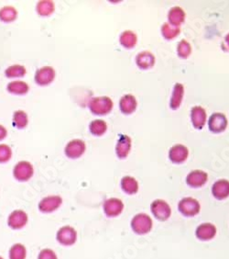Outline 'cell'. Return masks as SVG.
Returning a JSON list of instances; mask_svg holds the SVG:
<instances>
[{
	"label": "cell",
	"mask_w": 229,
	"mask_h": 259,
	"mask_svg": "<svg viewBox=\"0 0 229 259\" xmlns=\"http://www.w3.org/2000/svg\"><path fill=\"white\" fill-rule=\"evenodd\" d=\"M89 109L95 115H106L113 108V101L108 97H96L88 104Z\"/></svg>",
	"instance_id": "6da1fadb"
},
{
	"label": "cell",
	"mask_w": 229,
	"mask_h": 259,
	"mask_svg": "<svg viewBox=\"0 0 229 259\" xmlns=\"http://www.w3.org/2000/svg\"><path fill=\"white\" fill-rule=\"evenodd\" d=\"M153 222L151 216L146 213H138L131 220V228L137 234H146L151 232Z\"/></svg>",
	"instance_id": "7a4b0ae2"
},
{
	"label": "cell",
	"mask_w": 229,
	"mask_h": 259,
	"mask_svg": "<svg viewBox=\"0 0 229 259\" xmlns=\"http://www.w3.org/2000/svg\"><path fill=\"white\" fill-rule=\"evenodd\" d=\"M63 204V198L59 195H49L43 198L38 204V209L44 214L56 211Z\"/></svg>",
	"instance_id": "3957f363"
},
{
	"label": "cell",
	"mask_w": 229,
	"mask_h": 259,
	"mask_svg": "<svg viewBox=\"0 0 229 259\" xmlns=\"http://www.w3.org/2000/svg\"><path fill=\"white\" fill-rule=\"evenodd\" d=\"M78 238L76 230L71 225L62 226L56 233V240L60 245L64 246L73 245Z\"/></svg>",
	"instance_id": "277c9868"
},
{
	"label": "cell",
	"mask_w": 229,
	"mask_h": 259,
	"mask_svg": "<svg viewBox=\"0 0 229 259\" xmlns=\"http://www.w3.org/2000/svg\"><path fill=\"white\" fill-rule=\"evenodd\" d=\"M34 167L29 161H20L13 168V177L20 182H27L32 179Z\"/></svg>",
	"instance_id": "5b68a950"
},
{
	"label": "cell",
	"mask_w": 229,
	"mask_h": 259,
	"mask_svg": "<svg viewBox=\"0 0 229 259\" xmlns=\"http://www.w3.org/2000/svg\"><path fill=\"white\" fill-rule=\"evenodd\" d=\"M7 223L12 230H22L29 223V215L23 209H15L7 217Z\"/></svg>",
	"instance_id": "8992f818"
},
{
	"label": "cell",
	"mask_w": 229,
	"mask_h": 259,
	"mask_svg": "<svg viewBox=\"0 0 229 259\" xmlns=\"http://www.w3.org/2000/svg\"><path fill=\"white\" fill-rule=\"evenodd\" d=\"M178 209L183 215L193 217L200 212V203L193 198L187 197L180 201Z\"/></svg>",
	"instance_id": "52a82bcc"
},
{
	"label": "cell",
	"mask_w": 229,
	"mask_h": 259,
	"mask_svg": "<svg viewBox=\"0 0 229 259\" xmlns=\"http://www.w3.org/2000/svg\"><path fill=\"white\" fill-rule=\"evenodd\" d=\"M56 77V72L51 66H43L37 70L34 76V81L41 86H48L51 84Z\"/></svg>",
	"instance_id": "ba28073f"
},
{
	"label": "cell",
	"mask_w": 229,
	"mask_h": 259,
	"mask_svg": "<svg viewBox=\"0 0 229 259\" xmlns=\"http://www.w3.org/2000/svg\"><path fill=\"white\" fill-rule=\"evenodd\" d=\"M86 150V143L83 140L74 139L66 144L65 154L68 158L77 159L85 154Z\"/></svg>",
	"instance_id": "9c48e42d"
},
{
	"label": "cell",
	"mask_w": 229,
	"mask_h": 259,
	"mask_svg": "<svg viewBox=\"0 0 229 259\" xmlns=\"http://www.w3.org/2000/svg\"><path fill=\"white\" fill-rule=\"evenodd\" d=\"M151 209L152 214L160 221L168 220L172 214L170 205L163 200H156L151 203Z\"/></svg>",
	"instance_id": "30bf717a"
},
{
	"label": "cell",
	"mask_w": 229,
	"mask_h": 259,
	"mask_svg": "<svg viewBox=\"0 0 229 259\" xmlns=\"http://www.w3.org/2000/svg\"><path fill=\"white\" fill-rule=\"evenodd\" d=\"M103 209L108 217H116L121 214L124 209V203L121 200L116 198L108 199L103 204Z\"/></svg>",
	"instance_id": "8fae6325"
},
{
	"label": "cell",
	"mask_w": 229,
	"mask_h": 259,
	"mask_svg": "<svg viewBox=\"0 0 229 259\" xmlns=\"http://www.w3.org/2000/svg\"><path fill=\"white\" fill-rule=\"evenodd\" d=\"M208 126H209V130L212 132H215V133L222 132L228 127V119L223 113L216 112L210 117L209 122H208Z\"/></svg>",
	"instance_id": "7c38bea8"
},
{
	"label": "cell",
	"mask_w": 229,
	"mask_h": 259,
	"mask_svg": "<svg viewBox=\"0 0 229 259\" xmlns=\"http://www.w3.org/2000/svg\"><path fill=\"white\" fill-rule=\"evenodd\" d=\"M188 155H189V151L186 146L183 144H176L172 146L169 152V157L174 164L183 163L186 160Z\"/></svg>",
	"instance_id": "4fadbf2b"
},
{
	"label": "cell",
	"mask_w": 229,
	"mask_h": 259,
	"mask_svg": "<svg viewBox=\"0 0 229 259\" xmlns=\"http://www.w3.org/2000/svg\"><path fill=\"white\" fill-rule=\"evenodd\" d=\"M216 234V227L210 223L200 224L195 231V235L202 241H208L215 237Z\"/></svg>",
	"instance_id": "5bb4252c"
},
{
	"label": "cell",
	"mask_w": 229,
	"mask_h": 259,
	"mask_svg": "<svg viewBox=\"0 0 229 259\" xmlns=\"http://www.w3.org/2000/svg\"><path fill=\"white\" fill-rule=\"evenodd\" d=\"M208 180L207 174L202 170H193L188 174L186 183L192 187H203Z\"/></svg>",
	"instance_id": "9a60e30c"
},
{
	"label": "cell",
	"mask_w": 229,
	"mask_h": 259,
	"mask_svg": "<svg viewBox=\"0 0 229 259\" xmlns=\"http://www.w3.org/2000/svg\"><path fill=\"white\" fill-rule=\"evenodd\" d=\"M131 145H132V143H131L130 137L126 134L120 135L115 145L116 155L119 158H126L131 150Z\"/></svg>",
	"instance_id": "2e32d148"
},
{
	"label": "cell",
	"mask_w": 229,
	"mask_h": 259,
	"mask_svg": "<svg viewBox=\"0 0 229 259\" xmlns=\"http://www.w3.org/2000/svg\"><path fill=\"white\" fill-rule=\"evenodd\" d=\"M212 193L215 199L222 201L229 196V181L227 180H217L212 187Z\"/></svg>",
	"instance_id": "e0dca14e"
},
{
	"label": "cell",
	"mask_w": 229,
	"mask_h": 259,
	"mask_svg": "<svg viewBox=\"0 0 229 259\" xmlns=\"http://www.w3.org/2000/svg\"><path fill=\"white\" fill-rule=\"evenodd\" d=\"M191 120L194 128L202 129L206 122V112L205 108L200 106H195L191 111Z\"/></svg>",
	"instance_id": "ac0fdd59"
},
{
	"label": "cell",
	"mask_w": 229,
	"mask_h": 259,
	"mask_svg": "<svg viewBox=\"0 0 229 259\" xmlns=\"http://www.w3.org/2000/svg\"><path fill=\"white\" fill-rule=\"evenodd\" d=\"M136 64L141 69H150L155 65V57L151 52L144 51L137 55Z\"/></svg>",
	"instance_id": "d6986e66"
},
{
	"label": "cell",
	"mask_w": 229,
	"mask_h": 259,
	"mask_svg": "<svg viewBox=\"0 0 229 259\" xmlns=\"http://www.w3.org/2000/svg\"><path fill=\"white\" fill-rule=\"evenodd\" d=\"M7 92L17 96H24L29 93V86L24 81L15 80L8 83L7 86Z\"/></svg>",
	"instance_id": "ffe728a7"
},
{
	"label": "cell",
	"mask_w": 229,
	"mask_h": 259,
	"mask_svg": "<svg viewBox=\"0 0 229 259\" xmlns=\"http://www.w3.org/2000/svg\"><path fill=\"white\" fill-rule=\"evenodd\" d=\"M137 102L134 96L132 95H125L122 97L119 102V108L122 112L125 114H131L136 110Z\"/></svg>",
	"instance_id": "44dd1931"
},
{
	"label": "cell",
	"mask_w": 229,
	"mask_h": 259,
	"mask_svg": "<svg viewBox=\"0 0 229 259\" xmlns=\"http://www.w3.org/2000/svg\"><path fill=\"white\" fill-rule=\"evenodd\" d=\"M185 20V12L183 8L180 7H172L168 14V21L169 24L174 27H179Z\"/></svg>",
	"instance_id": "7402d4cb"
},
{
	"label": "cell",
	"mask_w": 229,
	"mask_h": 259,
	"mask_svg": "<svg viewBox=\"0 0 229 259\" xmlns=\"http://www.w3.org/2000/svg\"><path fill=\"white\" fill-rule=\"evenodd\" d=\"M36 11L41 17H50L55 11V5L53 1L50 0H42L39 1L36 5Z\"/></svg>",
	"instance_id": "603a6c76"
},
{
	"label": "cell",
	"mask_w": 229,
	"mask_h": 259,
	"mask_svg": "<svg viewBox=\"0 0 229 259\" xmlns=\"http://www.w3.org/2000/svg\"><path fill=\"white\" fill-rule=\"evenodd\" d=\"M28 256L27 247L22 243H16L11 245L8 251L9 259H26Z\"/></svg>",
	"instance_id": "cb8c5ba5"
},
{
	"label": "cell",
	"mask_w": 229,
	"mask_h": 259,
	"mask_svg": "<svg viewBox=\"0 0 229 259\" xmlns=\"http://www.w3.org/2000/svg\"><path fill=\"white\" fill-rule=\"evenodd\" d=\"M183 94H184V87L182 84L177 83L173 87L172 99L170 101V106L172 109H177L181 106L183 98Z\"/></svg>",
	"instance_id": "d4e9b609"
},
{
	"label": "cell",
	"mask_w": 229,
	"mask_h": 259,
	"mask_svg": "<svg viewBox=\"0 0 229 259\" xmlns=\"http://www.w3.org/2000/svg\"><path fill=\"white\" fill-rule=\"evenodd\" d=\"M121 188L127 194H136L138 191V183L132 177H124L121 180Z\"/></svg>",
	"instance_id": "484cf974"
},
{
	"label": "cell",
	"mask_w": 229,
	"mask_h": 259,
	"mask_svg": "<svg viewBox=\"0 0 229 259\" xmlns=\"http://www.w3.org/2000/svg\"><path fill=\"white\" fill-rule=\"evenodd\" d=\"M18 18V11L12 6H5L0 8V21L4 23H11Z\"/></svg>",
	"instance_id": "4316f807"
},
{
	"label": "cell",
	"mask_w": 229,
	"mask_h": 259,
	"mask_svg": "<svg viewBox=\"0 0 229 259\" xmlns=\"http://www.w3.org/2000/svg\"><path fill=\"white\" fill-rule=\"evenodd\" d=\"M12 121L17 129H25L29 124V116L24 110H17L13 114Z\"/></svg>",
	"instance_id": "83f0119b"
},
{
	"label": "cell",
	"mask_w": 229,
	"mask_h": 259,
	"mask_svg": "<svg viewBox=\"0 0 229 259\" xmlns=\"http://www.w3.org/2000/svg\"><path fill=\"white\" fill-rule=\"evenodd\" d=\"M119 41L121 43L122 46L127 48V49H131L134 48L137 42V35L131 30H126L122 33L119 38Z\"/></svg>",
	"instance_id": "f1b7e54d"
},
{
	"label": "cell",
	"mask_w": 229,
	"mask_h": 259,
	"mask_svg": "<svg viewBox=\"0 0 229 259\" xmlns=\"http://www.w3.org/2000/svg\"><path fill=\"white\" fill-rule=\"evenodd\" d=\"M27 74V70L24 65H13L8 66L5 70V76L7 78H23Z\"/></svg>",
	"instance_id": "f546056e"
},
{
	"label": "cell",
	"mask_w": 229,
	"mask_h": 259,
	"mask_svg": "<svg viewBox=\"0 0 229 259\" xmlns=\"http://www.w3.org/2000/svg\"><path fill=\"white\" fill-rule=\"evenodd\" d=\"M107 130H108L107 123L103 120H95L89 125V130L94 136H101L105 134Z\"/></svg>",
	"instance_id": "4dcf8cb0"
},
{
	"label": "cell",
	"mask_w": 229,
	"mask_h": 259,
	"mask_svg": "<svg viewBox=\"0 0 229 259\" xmlns=\"http://www.w3.org/2000/svg\"><path fill=\"white\" fill-rule=\"evenodd\" d=\"M161 33L167 40H172L178 36L180 33L179 27H174L169 23H164L161 27Z\"/></svg>",
	"instance_id": "1f68e13d"
},
{
	"label": "cell",
	"mask_w": 229,
	"mask_h": 259,
	"mask_svg": "<svg viewBox=\"0 0 229 259\" xmlns=\"http://www.w3.org/2000/svg\"><path fill=\"white\" fill-rule=\"evenodd\" d=\"M177 52L180 57L186 59L192 53V46L187 42L186 40H182L178 44Z\"/></svg>",
	"instance_id": "d6a6232c"
},
{
	"label": "cell",
	"mask_w": 229,
	"mask_h": 259,
	"mask_svg": "<svg viewBox=\"0 0 229 259\" xmlns=\"http://www.w3.org/2000/svg\"><path fill=\"white\" fill-rule=\"evenodd\" d=\"M12 157V149L7 144H0V164H6Z\"/></svg>",
	"instance_id": "836d02e7"
},
{
	"label": "cell",
	"mask_w": 229,
	"mask_h": 259,
	"mask_svg": "<svg viewBox=\"0 0 229 259\" xmlns=\"http://www.w3.org/2000/svg\"><path fill=\"white\" fill-rule=\"evenodd\" d=\"M37 259H58L57 254L50 249V248H44V249H42L39 255H38V258Z\"/></svg>",
	"instance_id": "e575fe53"
},
{
	"label": "cell",
	"mask_w": 229,
	"mask_h": 259,
	"mask_svg": "<svg viewBox=\"0 0 229 259\" xmlns=\"http://www.w3.org/2000/svg\"><path fill=\"white\" fill-rule=\"evenodd\" d=\"M7 136V130L0 124V141H3Z\"/></svg>",
	"instance_id": "d590c367"
},
{
	"label": "cell",
	"mask_w": 229,
	"mask_h": 259,
	"mask_svg": "<svg viewBox=\"0 0 229 259\" xmlns=\"http://www.w3.org/2000/svg\"><path fill=\"white\" fill-rule=\"evenodd\" d=\"M222 48L223 50L229 52V33L225 37V40H224V43L222 44Z\"/></svg>",
	"instance_id": "8d00e7d4"
},
{
	"label": "cell",
	"mask_w": 229,
	"mask_h": 259,
	"mask_svg": "<svg viewBox=\"0 0 229 259\" xmlns=\"http://www.w3.org/2000/svg\"><path fill=\"white\" fill-rule=\"evenodd\" d=\"M0 259H4V258H3V257H1V256H0Z\"/></svg>",
	"instance_id": "74e56055"
}]
</instances>
